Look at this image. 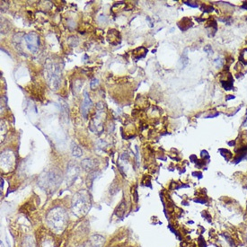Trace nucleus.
Here are the masks:
<instances>
[{
  "label": "nucleus",
  "mask_w": 247,
  "mask_h": 247,
  "mask_svg": "<svg viewBox=\"0 0 247 247\" xmlns=\"http://www.w3.org/2000/svg\"><path fill=\"white\" fill-rule=\"evenodd\" d=\"M91 106V100L90 97L88 96L87 93H85V98H84V102L82 104V113L85 117H86V114L88 112V110Z\"/></svg>",
  "instance_id": "nucleus-2"
},
{
  "label": "nucleus",
  "mask_w": 247,
  "mask_h": 247,
  "mask_svg": "<svg viewBox=\"0 0 247 247\" xmlns=\"http://www.w3.org/2000/svg\"><path fill=\"white\" fill-rule=\"evenodd\" d=\"M26 43L28 48L30 49V51H35L38 48V37L34 33H30L26 36L25 38Z\"/></svg>",
  "instance_id": "nucleus-1"
}]
</instances>
